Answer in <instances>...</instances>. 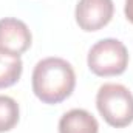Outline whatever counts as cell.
Wrapping results in <instances>:
<instances>
[{
    "mask_svg": "<svg viewBox=\"0 0 133 133\" xmlns=\"http://www.w3.org/2000/svg\"><path fill=\"white\" fill-rule=\"evenodd\" d=\"M96 107L104 121L115 129L133 122V95L121 84H104L96 95Z\"/></svg>",
    "mask_w": 133,
    "mask_h": 133,
    "instance_id": "cell-2",
    "label": "cell"
},
{
    "mask_svg": "<svg viewBox=\"0 0 133 133\" xmlns=\"http://www.w3.org/2000/svg\"><path fill=\"white\" fill-rule=\"evenodd\" d=\"M19 104L11 96L0 95V133L12 130L19 122Z\"/></svg>",
    "mask_w": 133,
    "mask_h": 133,
    "instance_id": "cell-8",
    "label": "cell"
},
{
    "mask_svg": "<svg viewBox=\"0 0 133 133\" xmlns=\"http://www.w3.org/2000/svg\"><path fill=\"white\" fill-rule=\"evenodd\" d=\"M76 87V74L70 62L62 57L39 61L33 71V91L43 104H61L71 96Z\"/></svg>",
    "mask_w": 133,
    "mask_h": 133,
    "instance_id": "cell-1",
    "label": "cell"
},
{
    "mask_svg": "<svg viewBox=\"0 0 133 133\" xmlns=\"http://www.w3.org/2000/svg\"><path fill=\"white\" fill-rule=\"evenodd\" d=\"M23 64L17 56L0 53V88H8L14 85L22 76Z\"/></svg>",
    "mask_w": 133,
    "mask_h": 133,
    "instance_id": "cell-7",
    "label": "cell"
},
{
    "mask_svg": "<svg viewBox=\"0 0 133 133\" xmlns=\"http://www.w3.org/2000/svg\"><path fill=\"white\" fill-rule=\"evenodd\" d=\"M33 42L28 25L14 17L0 19V53L20 57Z\"/></svg>",
    "mask_w": 133,
    "mask_h": 133,
    "instance_id": "cell-5",
    "label": "cell"
},
{
    "mask_svg": "<svg viewBox=\"0 0 133 133\" xmlns=\"http://www.w3.org/2000/svg\"><path fill=\"white\" fill-rule=\"evenodd\" d=\"M113 0H79L76 5V23L84 31H99L113 17Z\"/></svg>",
    "mask_w": 133,
    "mask_h": 133,
    "instance_id": "cell-4",
    "label": "cell"
},
{
    "mask_svg": "<svg viewBox=\"0 0 133 133\" xmlns=\"http://www.w3.org/2000/svg\"><path fill=\"white\" fill-rule=\"evenodd\" d=\"M124 14L127 17V20L133 23V0H125V6H124Z\"/></svg>",
    "mask_w": 133,
    "mask_h": 133,
    "instance_id": "cell-9",
    "label": "cell"
},
{
    "mask_svg": "<svg viewBox=\"0 0 133 133\" xmlns=\"http://www.w3.org/2000/svg\"><path fill=\"white\" fill-rule=\"evenodd\" d=\"M87 64L90 71L96 76H119L127 70L129 51L118 39H102L90 48Z\"/></svg>",
    "mask_w": 133,
    "mask_h": 133,
    "instance_id": "cell-3",
    "label": "cell"
},
{
    "mask_svg": "<svg viewBox=\"0 0 133 133\" xmlns=\"http://www.w3.org/2000/svg\"><path fill=\"white\" fill-rule=\"evenodd\" d=\"M99 124L96 118L84 110L73 108L66 111L59 121V133H98Z\"/></svg>",
    "mask_w": 133,
    "mask_h": 133,
    "instance_id": "cell-6",
    "label": "cell"
}]
</instances>
